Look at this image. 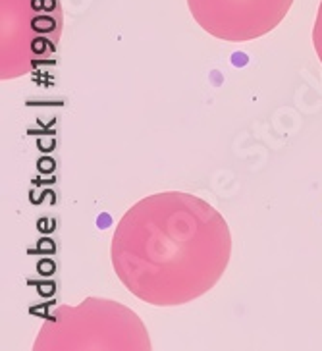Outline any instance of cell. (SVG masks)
Listing matches in <instances>:
<instances>
[{
    "label": "cell",
    "instance_id": "obj_4",
    "mask_svg": "<svg viewBox=\"0 0 322 351\" xmlns=\"http://www.w3.org/2000/svg\"><path fill=\"white\" fill-rule=\"evenodd\" d=\"M293 0H187L199 27L220 41L247 43L274 32Z\"/></svg>",
    "mask_w": 322,
    "mask_h": 351
},
{
    "label": "cell",
    "instance_id": "obj_5",
    "mask_svg": "<svg viewBox=\"0 0 322 351\" xmlns=\"http://www.w3.org/2000/svg\"><path fill=\"white\" fill-rule=\"evenodd\" d=\"M312 47L322 64V0L319 12H317V20H314V27H312Z\"/></svg>",
    "mask_w": 322,
    "mask_h": 351
},
{
    "label": "cell",
    "instance_id": "obj_3",
    "mask_svg": "<svg viewBox=\"0 0 322 351\" xmlns=\"http://www.w3.org/2000/svg\"><path fill=\"white\" fill-rule=\"evenodd\" d=\"M60 0H0V77L16 80L56 54Z\"/></svg>",
    "mask_w": 322,
    "mask_h": 351
},
{
    "label": "cell",
    "instance_id": "obj_1",
    "mask_svg": "<svg viewBox=\"0 0 322 351\" xmlns=\"http://www.w3.org/2000/svg\"><path fill=\"white\" fill-rule=\"evenodd\" d=\"M232 257L228 222L205 199L162 191L137 201L120 218L110 258L137 300L177 307L205 295Z\"/></svg>",
    "mask_w": 322,
    "mask_h": 351
},
{
    "label": "cell",
    "instance_id": "obj_2",
    "mask_svg": "<svg viewBox=\"0 0 322 351\" xmlns=\"http://www.w3.org/2000/svg\"><path fill=\"white\" fill-rule=\"evenodd\" d=\"M149 351V332L132 309L112 300L87 298L60 305L45 320L33 351Z\"/></svg>",
    "mask_w": 322,
    "mask_h": 351
}]
</instances>
